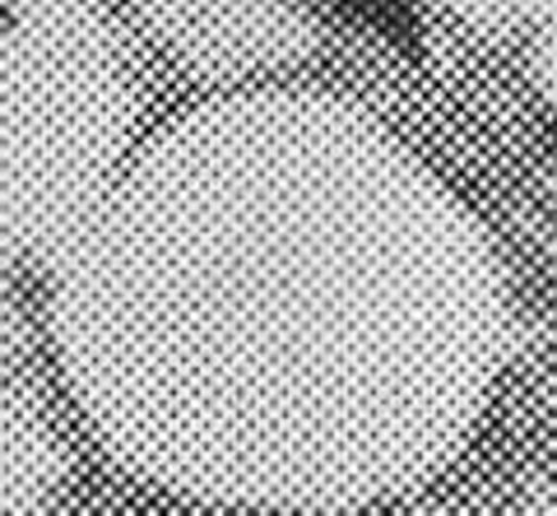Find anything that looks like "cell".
<instances>
[{
  "instance_id": "cell-1",
  "label": "cell",
  "mask_w": 557,
  "mask_h": 516,
  "mask_svg": "<svg viewBox=\"0 0 557 516\" xmlns=\"http://www.w3.org/2000/svg\"><path fill=\"white\" fill-rule=\"evenodd\" d=\"M348 5H354L362 20H372L376 28H386V33H409V14L399 10V0H348Z\"/></svg>"
}]
</instances>
